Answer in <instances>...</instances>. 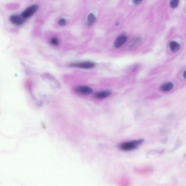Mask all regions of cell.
Segmentation results:
<instances>
[{
	"label": "cell",
	"mask_w": 186,
	"mask_h": 186,
	"mask_svg": "<svg viewBox=\"0 0 186 186\" xmlns=\"http://www.w3.org/2000/svg\"><path fill=\"white\" fill-rule=\"evenodd\" d=\"M143 142V139H140L124 142L120 144L119 147V148L122 150L130 151L136 149L140 145L142 144Z\"/></svg>",
	"instance_id": "cell-1"
},
{
	"label": "cell",
	"mask_w": 186,
	"mask_h": 186,
	"mask_svg": "<svg viewBox=\"0 0 186 186\" xmlns=\"http://www.w3.org/2000/svg\"><path fill=\"white\" fill-rule=\"evenodd\" d=\"M95 64L90 62H83L72 63L70 65L72 67L79 68L83 69H91L95 67Z\"/></svg>",
	"instance_id": "cell-2"
},
{
	"label": "cell",
	"mask_w": 186,
	"mask_h": 186,
	"mask_svg": "<svg viewBox=\"0 0 186 186\" xmlns=\"http://www.w3.org/2000/svg\"><path fill=\"white\" fill-rule=\"evenodd\" d=\"M38 7L36 5H34L29 7L25 10L22 14V16L25 19L33 15L37 11Z\"/></svg>",
	"instance_id": "cell-3"
},
{
	"label": "cell",
	"mask_w": 186,
	"mask_h": 186,
	"mask_svg": "<svg viewBox=\"0 0 186 186\" xmlns=\"http://www.w3.org/2000/svg\"><path fill=\"white\" fill-rule=\"evenodd\" d=\"M77 93L82 95H88L93 93V90L90 87L87 86H79L76 88Z\"/></svg>",
	"instance_id": "cell-4"
},
{
	"label": "cell",
	"mask_w": 186,
	"mask_h": 186,
	"mask_svg": "<svg viewBox=\"0 0 186 186\" xmlns=\"http://www.w3.org/2000/svg\"><path fill=\"white\" fill-rule=\"evenodd\" d=\"M127 40V37L125 35H121L115 41L114 46L116 48H119L124 44Z\"/></svg>",
	"instance_id": "cell-5"
},
{
	"label": "cell",
	"mask_w": 186,
	"mask_h": 186,
	"mask_svg": "<svg viewBox=\"0 0 186 186\" xmlns=\"http://www.w3.org/2000/svg\"><path fill=\"white\" fill-rule=\"evenodd\" d=\"M25 18H24L22 15H12L10 18V21L14 24L20 25L22 24L25 21Z\"/></svg>",
	"instance_id": "cell-6"
},
{
	"label": "cell",
	"mask_w": 186,
	"mask_h": 186,
	"mask_svg": "<svg viewBox=\"0 0 186 186\" xmlns=\"http://www.w3.org/2000/svg\"><path fill=\"white\" fill-rule=\"evenodd\" d=\"M142 42V38L138 37L133 39L129 42V46L130 49H134L137 47L141 44Z\"/></svg>",
	"instance_id": "cell-7"
},
{
	"label": "cell",
	"mask_w": 186,
	"mask_h": 186,
	"mask_svg": "<svg viewBox=\"0 0 186 186\" xmlns=\"http://www.w3.org/2000/svg\"><path fill=\"white\" fill-rule=\"evenodd\" d=\"M174 87V85L173 83L168 82L164 83L162 84L160 87V90L162 91L165 92L170 91Z\"/></svg>",
	"instance_id": "cell-8"
},
{
	"label": "cell",
	"mask_w": 186,
	"mask_h": 186,
	"mask_svg": "<svg viewBox=\"0 0 186 186\" xmlns=\"http://www.w3.org/2000/svg\"><path fill=\"white\" fill-rule=\"evenodd\" d=\"M111 94V92L110 91H100L95 94V97L98 99H103L109 96Z\"/></svg>",
	"instance_id": "cell-9"
},
{
	"label": "cell",
	"mask_w": 186,
	"mask_h": 186,
	"mask_svg": "<svg viewBox=\"0 0 186 186\" xmlns=\"http://www.w3.org/2000/svg\"><path fill=\"white\" fill-rule=\"evenodd\" d=\"M170 50L174 53L178 51L180 49L179 44L177 42L174 41L170 43Z\"/></svg>",
	"instance_id": "cell-10"
},
{
	"label": "cell",
	"mask_w": 186,
	"mask_h": 186,
	"mask_svg": "<svg viewBox=\"0 0 186 186\" xmlns=\"http://www.w3.org/2000/svg\"><path fill=\"white\" fill-rule=\"evenodd\" d=\"M87 21H88L87 24H88V26H92L95 23L96 21V18L93 14H90L87 18Z\"/></svg>",
	"instance_id": "cell-11"
},
{
	"label": "cell",
	"mask_w": 186,
	"mask_h": 186,
	"mask_svg": "<svg viewBox=\"0 0 186 186\" xmlns=\"http://www.w3.org/2000/svg\"><path fill=\"white\" fill-rule=\"evenodd\" d=\"M179 0H171L170 2V6L172 8H174L178 6Z\"/></svg>",
	"instance_id": "cell-12"
},
{
	"label": "cell",
	"mask_w": 186,
	"mask_h": 186,
	"mask_svg": "<svg viewBox=\"0 0 186 186\" xmlns=\"http://www.w3.org/2000/svg\"><path fill=\"white\" fill-rule=\"evenodd\" d=\"M51 42L52 44L54 45V46H57L59 44L58 40L55 38H53L52 39L51 41Z\"/></svg>",
	"instance_id": "cell-13"
},
{
	"label": "cell",
	"mask_w": 186,
	"mask_h": 186,
	"mask_svg": "<svg viewBox=\"0 0 186 186\" xmlns=\"http://www.w3.org/2000/svg\"><path fill=\"white\" fill-rule=\"evenodd\" d=\"M66 21L64 19H60L58 21V24L60 25V26H64V25L66 24Z\"/></svg>",
	"instance_id": "cell-14"
},
{
	"label": "cell",
	"mask_w": 186,
	"mask_h": 186,
	"mask_svg": "<svg viewBox=\"0 0 186 186\" xmlns=\"http://www.w3.org/2000/svg\"><path fill=\"white\" fill-rule=\"evenodd\" d=\"M143 1V0H133V3L135 5H139Z\"/></svg>",
	"instance_id": "cell-15"
},
{
	"label": "cell",
	"mask_w": 186,
	"mask_h": 186,
	"mask_svg": "<svg viewBox=\"0 0 186 186\" xmlns=\"http://www.w3.org/2000/svg\"><path fill=\"white\" fill-rule=\"evenodd\" d=\"M138 68V65H135L134 67L133 68V71H135L137 70Z\"/></svg>",
	"instance_id": "cell-16"
},
{
	"label": "cell",
	"mask_w": 186,
	"mask_h": 186,
	"mask_svg": "<svg viewBox=\"0 0 186 186\" xmlns=\"http://www.w3.org/2000/svg\"><path fill=\"white\" fill-rule=\"evenodd\" d=\"M183 77L186 79V70L185 71L184 73H183Z\"/></svg>",
	"instance_id": "cell-17"
}]
</instances>
